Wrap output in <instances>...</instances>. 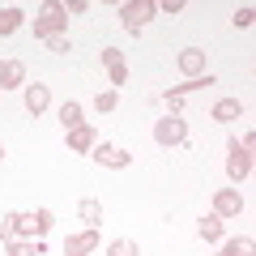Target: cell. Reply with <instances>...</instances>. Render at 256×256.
<instances>
[{
	"label": "cell",
	"mask_w": 256,
	"mask_h": 256,
	"mask_svg": "<svg viewBox=\"0 0 256 256\" xmlns=\"http://www.w3.org/2000/svg\"><path fill=\"white\" fill-rule=\"evenodd\" d=\"M13 218V230H18V239L22 235H30V239H43L47 230H52V210H34V214H9Z\"/></svg>",
	"instance_id": "obj_1"
},
{
	"label": "cell",
	"mask_w": 256,
	"mask_h": 256,
	"mask_svg": "<svg viewBox=\"0 0 256 256\" xmlns=\"http://www.w3.org/2000/svg\"><path fill=\"white\" fill-rule=\"evenodd\" d=\"M64 22H68V13H64V4H43L34 18V38H52V34H64Z\"/></svg>",
	"instance_id": "obj_2"
},
{
	"label": "cell",
	"mask_w": 256,
	"mask_h": 256,
	"mask_svg": "<svg viewBox=\"0 0 256 256\" xmlns=\"http://www.w3.org/2000/svg\"><path fill=\"white\" fill-rule=\"evenodd\" d=\"M154 13H158L154 0H128V4H120V22H124V30H132V34H137Z\"/></svg>",
	"instance_id": "obj_3"
},
{
	"label": "cell",
	"mask_w": 256,
	"mask_h": 256,
	"mask_svg": "<svg viewBox=\"0 0 256 256\" xmlns=\"http://www.w3.org/2000/svg\"><path fill=\"white\" fill-rule=\"evenodd\" d=\"M154 141L158 146H184L188 141V124H184V116H166L154 124Z\"/></svg>",
	"instance_id": "obj_4"
},
{
	"label": "cell",
	"mask_w": 256,
	"mask_h": 256,
	"mask_svg": "<svg viewBox=\"0 0 256 256\" xmlns=\"http://www.w3.org/2000/svg\"><path fill=\"white\" fill-rule=\"evenodd\" d=\"M226 175L235 184H244L248 175H252V154H248L239 141H226Z\"/></svg>",
	"instance_id": "obj_5"
},
{
	"label": "cell",
	"mask_w": 256,
	"mask_h": 256,
	"mask_svg": "<svg viewBox=\"0 0 256 256\" xmlns=\"http://www.w3.org/2000/svg\"><path fill=\"white\" fill-rule=\"evenodd\" d=\"M90 158H94L98 166H111V171H124V166H132V154H128V150H120V146H107V141H102V146H94Z\"/></svg>",
	"instance_id": "obj_6"
},
{
	"label": "cell",
	"mask_w": 256,
	"mask_h": 256,
	"mask_svg": "<svg viewBox=\"0 0 256 256\" xmlns=\"http://www.w3.org/2000/svg\"><path fill=\"white\" fill-rule=\"evenodd\" d=\"M214 214H218L222 222L239 218V214H244V196H239L235 188H218V192H214Z\"/></svg>",
	"instance_id": "obj_7"
},
{
	"label": "cell",
	"mask_w": 256,
	"mask_h": 256,
	"mask_svg": "<svg viewBox=\"0 0 256 256\" xmlns=\"http://www.w3.org/2000/svg\"><path fill=\"white\" fill-rule=\"evenodd\" d=\"M94 248H98V226L77 230V235H68V239H64V256H90Z\"/></svg>",
	"instance_id": "obj_8"
},
{
	"label": "cell",
	"mask_w": 256,
	"mask_h": 256,
	"mask_svg": "<svg viewBox=\"0 0 256 256\" xmlns=\"http://www.w3.org/2000/svg\"><path fill=\"white\" fill-rule=\"evenodd\" d=\"M102 68H107L111 86H124L128 82V64H124V52H120V47H102Z\"/></svg>",
	"instance_id": "obj_9"
},
{
	"label": "cell",
	"mask_w": 256,
	"mask_h": 256,
	"mask_svg": "<svg viewBox=\"0 0 256 256\" xmlns=\"http://www.w3.org/2000/svg\"><path fill=\"white\" fill-rule=\"evenodd\" d=\"M175 64H180L184 82H192V77H201V73H205V52H201V47H184Z\"/></svg>",
	"instance_id": "obj_10"
},
{
	"label": "cell",
	"mask_w": 256,
	"mask_h": 256,
	"mask_svg": "<svg viewBox=\"0 0 256 256\" xmlns=\"http://www.w3.org/2000/svg\"><path fill=\"white\" fill-rule=\"evenodd\" d=\"M94 146H98V132H94L90 124H77L73 132H68V150H73V154H90Z\"/></svg>",
	"instance_id": "obj_11"
},
{
	"label": "cell",
	"mask_w": 256,
	"mask_h": 256,
	"mask_svg": "<svg viewBox=\"0 0 256 256\" xmlns=\"http://www.w3.org/2000/svg\"><path fill=\"white\" fill-rule=\"evenodd\" d=\"M52 107V86H26V111L30 116H43V111Z\"/></svg>",
	"instance_id": "obj_12"
},
{
	"label": "cell",
	"mask_w": 256,
	"mask_h": 256,
	"mask_svg": "<svg viewBox=\"0 0 256 256\" xmlns=\"http://www.w3.org/2000/svg\"><path fill=\"white\" fill-rule=\"evenodd\" d=\"M22 82H26V64L22 60H0V90H13Z\"/></svg>",
	"instance_id": "obj_13"
},
{
	"label": "cell",
	"mask_w": 256,
	"mask_h": 256,
	"mask_svg": "<svg viewBox=\"0 0 256 256\" xmlns=\"http://www.w3.org/2000/svg\"><path fill=\"white\" fill-rule=\"evenodd\" d=\"M210 116L218 120V124H230V120H239V116H244V102H239V98H218Z\"/></svg>",
	"instance_id": "obj_14"
},
{
	"label": "cell",
	"mask_w": 256,
	"mask_h": 256,
	"mask_svg": "<svg viewBox=\"0 0 256 256\" xmlns=\"http://www.w3.org/2000/svg\"><path fill=\"white\" fill-rule=\"evenodd\" d=\"M196 230H201V239H205V244H218V239H222V230H226V222H222L218 214H205Z\"/></svg>",
	"instance_id": "obj_15"
},
{
	"label": "cell",
	"mask_w": 256,
	"mask_h": 256,
	"mask_svg": "<svg viewBox=\"0 0 256 256\" xmlns=\"http://www.w3.org/2000/svg\"><path fill=\"white\" fill-rule=\"evenodd\" d=\"M22 22H26V13H22L18 4H4V9H0V34H13V30H22Z\"/></svg>",
	"instance_id": "obj_16"
},
{
	"label": "cell",
	"mask_w": 256,
	"mask_h": 256,
	"mask_svg": "<svg viewBox=\"0 0 256 256\" xmlns=\"http://www.w3.org/2000/svg\"><path fill=\"white\" fill-rule=\"evenodd\" d=\"M9 256H43V239H9Z\"/></svg>",
	"instance_id": "obj_17"
},
{
	"label": "cell",
	"mask_w": 256,
	"mask_h": 256,
	"mask_svg": "<svg viewBox=\"0 0 256 256\" xmlns=\"http://www.w3.org/2000/svg\"><path fill=\"white\" fill-rule=\"evenodd\" d=\"M252 252H256L252 235H239V239H226L222 244V256H252Z\"/></svg>",
	"instance_id": "obj_18"
},
{
	"label": "cell",
	"mask_w": 256,
	"mask_h": 256,
	"mask_svg": "<svg viewBox=\"0 0 256 256\" xmlns=\"http://www.w3.org/2000/svg\"><path fill=\"white\" fill-rule=\"evenodd\" d=\"M60 124H64V132H73L77 124H86V120H82V102H73V98L64 102V107H60Z\"/></svg>",
	"instance_id": "obj_19"
},
{
	"label": "cell",
	"mask_w": 256,
	"mask_h": 256,
	"mask_svg": "<svg viewBox=\"0 0 256 256\" xmlns=\"http://www.w3.org/2000/svg\"><path fill=\"white\" fill-rule=\"evenodd\" d=\"M77 214H82V222H90V226H98V222H102V201H94V196H86V201L77 205Z\"/></svg>",
	"instance_id": "obj_20"
},
{
	"label": "cell",
	"mask_w": 256,
	"mask_h": 256,
	"mask_svg": "<svg viewBox=\"0 0 256 256\" xmlns=\"http://www.w3.org/2000/svg\"><path fill=\"white\" fill-rule=\"evenodd\" d=\"M107 256H141V248L132 244V239H111V248H107Z\"/></svg>",
	"instance_id": "obj_21"
},
{
	"label": "cell",
	"mask_w": 256,
	"mask_h": 256,
	"mask_svg": "<svg viewBox=\"0 0 256 256\" xmlns=\"http://www.w3.org/2000/svg\"><path fill=\"white\" fill-rule=\"evenodd\" d=\"M116 102H120L116 90H98V94H94V111H98V116H102V111H116Z\"/></svg>",
	"instance_id": "obj_22"
},
{
	"label": "cell",
	"mask_w": 256,
	"mask_h": 256,
	"mask_svg": "<svg viewBox=\"0 0 256 256\" xmlns=\"http://www.w3.org/2000/svg\"><path fill=\"white\" fill-rule=\"evenodd\" d=\"M230 22H235V30H248V26L256 22V9H252V4H239V9H235V18H230Z\"/></svg>",
	"instance_id": "obj_23"
},
{
	"label": "cell",
	"mask_w": 256,
	"mask_h": 256,
	"mask_svg": "<svg viewBox=\"0 0 256 256\" xmlns=\"http://www.w3.org/2000/svg\"><path fill=\"white\" fill-rule=\"evenodd\" d=\"M47 47H52L56 56H64V52H73V43H68V34H52V38H47Z\"/></svg>",
	"instance_id": "obj_24"
},
{
	"label": "cell",
	"mask_w": 256,
	"mask_h": 256,
	"mask_svg": "<svg viewBox=\"0 0 256 256\" xmlns=\"http://www.w3.org/2000/svg\"><path fill=\"white\" fill-rule=\"evenodd\" d=\"M0 239H4V244H9V239H18V230H13V218H9V214L0 218Z\"/></svg>",
	"instance_id": "obj_25"
},
{
	"label": "cell",
	"mask_w": 256,
	"mask_h": 256,
	"mask_svg": "<svg viewBox=\"0 0 256 256\" xmlns=\"http://www.w3.org/2000/svg\"><path fill=\"white\" fill-rule=\"evenodd\" d=\"M158 13H166V18H175V13H184V0H162V4H158Z\"/></svg>",
	"instance_id": "obj_26"
},
{
	"label": "cell",
	"mask_w": 256,
	"mask_h": 256,
	"mask_svg": "<svg viewBox=\"0 0 256 256\" xmlns=\"http://www.w3.org/2000/svg\"><path fill=\"white\" fill-rule=\"evenodd\" d=\"M90 9V0H68V4H64V13H86Z\"/></svg>",
	"instance_id": "obj_27"
},
{
	"label": "cell",
	"mask_w": 256,
	"mask_h": 256,
	"mask_svg": "<svg viewBox=\"0 0 256 256\" xmlns=\"http://www.w3.org/2000/svg\"><path fill=\"white\" fill-rule=\"evenodd\" d=\"M0 158H4V146H0Z\"/></svg>",
	"instance_id": "obj_28"
}]
</instances>
